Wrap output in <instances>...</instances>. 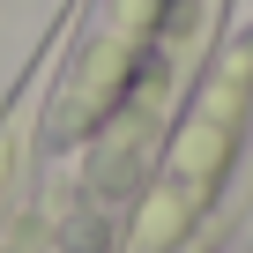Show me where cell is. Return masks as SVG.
<instances>
[{
    "mask_svg": "<svg viewBox=\"0 0 253 253\" xmlns=\"http://www.w3.org/2000/svg\"><path fill=\"white\" fill-rule=\"evenodd\" d=\"M231 0H97L89 30L75 45V67L60 82V134H89V126L119 119L126 104L157 97L223 23Z\"/></svg>",
    "mask_w": 253,
    "mask_h": 253,
    "instance_id": "obj_1",
    "label": "cell"
}]
</instances>
